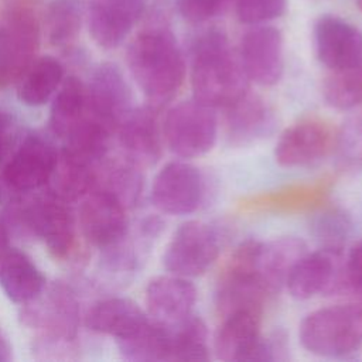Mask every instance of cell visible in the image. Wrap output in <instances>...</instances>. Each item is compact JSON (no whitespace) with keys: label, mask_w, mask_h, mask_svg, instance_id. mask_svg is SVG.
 <instances>
[{"label":"cell","mask_w":362,"mask_h":362,"mask_svg":"<svg viewBox=\"0 0 362 362\" xmlns=\"http://www.w3.org/2000/svg\"><path fill=\"white\" fill-rule=\"evenodd\" d=\"M126 62L148 105L156 109L168 103L185 79L184 54L163 21L146 27L130 41Z\"/></svg>","instance_id":"1"},{"label":"cell","mask_w":362,"mask_h":362,"mask_svg":"<svg viewBox=\"0 0 362 362\" xmlns=\"http://www.w3.org/2000/svg\"><path fill=\"white\" fill-rule=\"evenodd\" d=\"M192 98L214 109H225L249 90V79L222 30L201 33L191 44Z\"/></svg>","instance_id":"2"},{"label":"cell","mask_w":362,"mask_h":362,"mask_svg":"<svg viewBox=\"0 0 362 362\" xmlns=\"http://www.w3.org/2000/svg\"><path fill=\"white\" fill-rule=\"evenodd\" d=\"M303 348L324 358H346L362 346V304H335L307 314L298 325Z\"/></svg>","instance_id":"3"},{"label":"cell","mask_w":362,"mask_h":362,"mask_svg":"<svg viewBox=\"0 0 362 362\" xmlns=\"http://www.w3.org/2000/svg\"><path fill=\"white\" fill-rule=\"evenodd\" d=\"M262 240L246 239L239 243L222 269L214 291V304L225 317L240 310L260 311L272 297L259 270Z\"/></svg>","instance_id":"4"},{"label":"cell","mask_w":362,"mask_h":362,"mask_svg":"<svg viewBox=\"0 0 362 362\" xmlns=\"http://www.w3.org/2000/svg\"><path fill=\"white\" fill-rule=\"evenodd\" d=\"M4 218L40 238L55 257L68 256L74 246V215L68 202L52 191L31 201L20 202L8 214H4Z\"/></svg>","instance_id":"5"},{"label":"cell","mask_w":362,"mask_h":362,"mask_svg":"<svg viewBox=\"0 0 362 362\" xmlns=\"http://www.w3.org/2000/svg\"><path fill=\"white\" fill-rule=\"evenodd\" d=\"M225 239V232L218 225L187 221L167 243L163 264L171 274L187 279L202 276L218 259Z\"/></svg>","instance_id":"6"},{"label":"cell","mask_w":362,"mask_h":362,"mask_svg":"<svg viewBox=\"0 0 362 362\" xmlns=\"http://www.w3.org/2000/svg\"><path fill=\"white\" fill-rule=\"evenodd\" d=\"M163 140L177 157L195 158L212 150L218 139L215 109L194 98L171 106L161 124Z\"/></svg>","instance_id":"7"},{"label":"cell","mask_w":362,"mask_h":362,"mask_svg":"<svg viewBox=\"0 0 362 362\" xmlns=\"http://www.w3.org/2000/svg\"><path fill=\"white\" fill-rule=\"evenodd\" d=\"M41 25L34 11L14 3L0 17V89L17 82L37 58Z\"/></svg>","instance_id":"8"},{"label":"cell","mask_w":362,"mask_h":362,"mask_svg":"<svg viewBox=\"0 0 362 362\" xmlns=\"http://www.w3.org/2000/svg\"><path fill=\"white\" fill-rule=\"evenodd\" d=\"M24 308L23 322L54 342L74 341L79 329V305L69 286L51 284Z\"/></svg>","instance_id":"9"},{"label":"cell","mask_w":362,"mask_h":362,"mask_svg":"<svg viewBox=\"0 0 362 362\" xmlns=\"http://www.w3.org/2000/svg\"><path fill=\"white\" fill-rule=\"evenodd\" d=\"M208 194L206 178L191 163H167L151 185V202L163 214L188 215L199 209Z\"/></svg>","instance_id":"10"},{"label":"cell","mask_w":362,"mask_h":362,"mask_svg":"<svg viewBox=\"0 0 362 362\" xmlns=\"http://www.w3.org/2000/svg\"><path fill=\"white\" fill-rule=\"evenodd\" d=\"M238 55L249 82L272 86L281 79L284 44L276 27L257 24L249 28L240 38Z\"/></svg>","instance_id":"11"},{"label":"cell","mask_w":362,"mask_h":362,"mask_svg":"<svg viewBox=\"0 0 362 362\" xmlns=\"http://www.w3.org/2000/svg\"><path fill=\"white\" fill-rule=\"evenodd\" d=\"M342 264V250L320 247L313 253L307 252L293 266L284 286L296 300L344 293Z\"/></svg>","instance_id":"12"},{"label":"cell","mask_w":362,"mask_h":362,"mask_svg":"<svg viewBox=\"0 0 362 362\" xmlns=\"http://www.w3.org/2000/svg\"><path fill=\"white\" fill-rule=\"evenodd\" d=\"M132 89L120 71L112 62L96 66L86 86V112L113 133L133 109Z\"/></svg>","instance_id":"13"},{"label":"cell","mask_w":362,"mask_h":362,"mask_svg":"<svg viewBox=\"0 0 362 362\" xmlns=\"http://www.w3.org/2000/svg\"><path fill=\"white\" fill-rule=\"evenodd\" d=\"M79 225L85 239L100 250L127 238L126 206L106 189H92L79 209Z\"/></svg>","instance_id":"14"},{"label":"cell","mask_w":362,"mask_h":362,"mask_svg":"<svg viewBox=\"0 0 362 362\" xmlns=\"http://www.w3.org/2000/svg\"><path fill=\"white\" fill-rule=\"evenodd\" d=\"M318 61L329 71L362 65V33L349 21L334 16H320L313 28Z\"/></svg>","instance_id":"15"},{"label":"cell","mask_w":362,"mask_h":362,"mask_svg":"<svg viewBox=\"0 0 362 362\" xmlns=\"http://www.w3.org/2000/svg\"><path fill=\"white\" fill-rule=\"evenodd\" d=\"M58 151L47 137L31 133L4 167L3 178L14 191L28 192L45 185L54 173Z\"/></svg>","instance_id":"16"},{"label":"cell","mask_w":362,"mask_h":362,"mask_svg":"<svg viewBox=\"0 0 362 362\" xmlns=\"http://www.w3.org/2000/svg\"><path fill=\"white\" fill-rule=\"evenodd\" d=\"M334 134L321 120L307 119L287 127L274 147V158L286 168H307L322 161L332 150Z\"/></svg>","instance_id":"17"},{"label":"cell","mask_w":362,"mask_h":362,"mask_svg":"<svg viewBox=\"0 0 362 362\" xmlns=\"http://www.w3.org/2000/svg\"><path fill=\"white\" fill-rule=\"evenodd\" d=\"M147 0H90L86 21L92 40L105 49L119 47L146 11Z\"/></svg>","instance_id":"18"},{"label":"cell","mask_w":362,"mask_h":362,"mask_svg":"<svg viewBox=\"0 0 362 362\" xmlns=\"http://www.w3.org/2000/svg\"><path fill=\"white\" fill-rule=\"evenodd\" d=\"M151 105L133 107L117 127L124 157L140 167L154 165L163 153V132Z\"/></svg>","instance_id":"19"},{"label":"cell","mask_w":362,"mask_h":362,"mask_svg":"<svg viewBox=\"0 0 362 362\" xmlns=\"http://www.w3.org/2000/svg\"><path fill=\"white\" fill-rule=\"evenodd\" d=\"M225 110V132L230 144L247 146L270 136L277 124L273 107L262 96L246 92Z\"/></svg>","instance_id":"20"},{"label":"cell","mask_w":362,"mask_h":362,"mask_svg":"<svg viewBox=\"0 0 362 362\" xmlns=\"http://www.w3.org/2000/svg\"><path fill=\"white\" fill-rule=\"evenodd\" d=\"M262 313L240 310L223 317L214 337V352L226 362H253L262 339Z\"/></svg>","instance_id":"21"},{"label":"cell","mask_w":362,"mask_h":362,"mask_svg":"<svg viewBox=\"0 0 362 362\" xmlns=\"http://www.w3.org/2000/svg\"><path fill=\"white\" fill-rule=\"evenodd\" d=\"M197 288L187 277L177 274L157 276L146 287V305L150 318L164 325H174L192 314Z\"/></svg>","instance_id":"22"},{"label":"cell","mask_w":362,"mask_h":362,"mask_svg":"<svg viewBox=\"0 0 362 362\" xmlns=\"http://www.w3.org/2000/svg\"><path fill=\"white\" fill-rule=\"evenodd\" d=\"M150 318L132 300L110 297L95 303L86 314L85 324L89 329L123 339L140 329Z\"/></svg>","instance_id":"23"},{"label":"cell","mask_w":362,"mask_h":362,"mask_svg":"<svg viewBox=\"0 0 362 362\" xmlns=\"http://www.w3.org/2000/svg\"><path fill=\"white\" fill-rule=\"evenodd\" d=\"M0 286L17 304H28L45 287V279L33 260L17 249H10L0 262Z\"/></svg>","instance_id":"24"},{"label":"cell","mask_w":362,"mask_h":362,"mask_svg":"<svg viewBox=\"0 0 362 362\" xmlns=\"http://www.w3.org/2000/svg\"><path fill=\"white\" fill-rule=\"evenodd\" d=\"M307 253V245L297 236H280L269 242H262L259 252V270L274 296L286 284L293 266Z\"/></svg>","instance_id":"25"},{"label":"cell","mask_w":362,"mask_h":362,"mask_svg":"<svg viewBox=\"0 0 362 362\" xmlns=\"http://www.w3.org/2000/svg\"><path fill=\"white\" fill-rule=\"evenodd\" d=\"M62 81L64 66L57 58H35L17 81V98L27 106H41L57 92Z\"/></svg>","instance_id":"26"},{"label":"cell","mask_w":362,"mask_h":362,"mask_svg":"<svg viewBox=\"0 0 362 362\" xmlns=\"http://www.w3.org/2000/svg\"><path fill=\"white\" fill-rule=\"evenodd\" d=\"M167 327L170 331L168 362H205L211 358L208 328L201 317L189 314Z\"/></svg>","instance_id":"27"},{"label":"cell","mask_w":362,"mask_h":362,"mask_svg":"<svg viewBox=\"0 0 362 362\" xmlns=\"http://www.w3.org/2000/svg\"><path fill=\"white\" fill-rule=\"evenodd\" d=\"M52 192L64 201H76L90 192L96 184L93 165L78 158L68 150L58 153V160L51 175Z\"/></svg>","instance_id":"28"},{"label":"cell","mask_w":362,"mask_h":362,"mask_svg":"<svg viewBox=\"0 0 362 362\" xmlns=\"http://www.w3.org/2000/svg\"><path fill=\"white\" fill-rule=\"evenodd\" d=\"M86 115V86L76 76L62 81L49 110V127L58 137L65 139Z\"/></svg>","instance_id":"29"},{"label":"cell","mask_w":362,"mask_h":362,"mask_svg":"<svg viewBox=\"0 0 362 362\" xmlns=\"http://www.w3.org/2000/svg\"><path fill=\"white\" fill-rule=\"evenodd\" d=\"M120 355L132 362H168V327L150 318L140 329L117 341Z\"/></svg>","instance_id":"30"},{"label":"cell","mask_w":362,"mask_h":362,"mask_svg":"<svg viewBox=\"0 0 362 362\" xmlns=\"http://www.w3.org/2000/svg\"><path fill=\"white\" fill-rule=\"evenodd\" d=\"M85 13V0L49 1L42 18V30L48 42L54 47L69 45L81 31Z\"/></svg>","instance_id":"31"},{"label":"cell","mask_w":362,"mask_h":362,"mask_svg":"<svg viewBox=\"0 0 362 362\" xmlns=\"http://www.w3.org/2000/svg\"><path fill=\"white\" fill-rule=\"evenodd\" d=\"M100 182L102 189L113 194L126 208L139 204L144 187L141 167L127 157H116L105 161Z\"/></svg>","instance_id":"32"},{"label":"cell","mask_w":362,"mask_h":362,"mask_svg":"<svg viewBox=\"0 0 362 362\" xmlns=\"http://www.w3.org/2000/svg\"><path fill=\"white\" fill-rule=\"evenodd\" d=\"M351 215L339 206H327L310 219V233L324 249L342 250L352 232Z\"/></svg>","instance_id":"33"},{"label":"cell","mask_w":362,"mask_h":362,"mask_svg":"<svg viewBox=\"0 0 362 362\" xmlns=\"http://www.w3.org/2000/svg\"><path fill=\"white\" fill-rule=\"evenodd\" d=\"M322 96L337 110H351L362 102V65L331 71L322 85Z\"/></svg>","instance_id":"34"},{"label":"cell","mask_w":362,"mask_h":362,"mask_svg":"<svg viewBox=\"0 0 362 362\" xmlns=\"http://www.w3.org/2000/svg\"><path fill=\"white\" fill-rule=\"evenodd\" d=\"M335 165L346 174L362 170V117H348L334 136L332 150Z\"/></svg>","instance_id":"35"},{"label":"cell","mask_w":362,"mask_h":362,"mask_svg":"<svg viewBox=\"0 0 362 362\" xmlns=\"http://www.w3.org/2000/svg\"><path fill=\"white\" fill-rule=\"evenodd\" d=\"M235 6L240 23L257 25L281 17L287 8V0H235Z\"/></svg>","instance_id":"36"},{"label":"cell","mask_w":362,"mask_h":362,"mask_svg":"<svg viewBox=\"0 0 362 362\" xmlns=\"http://www.w3.org/2000/svg\"><path fill=\"white\" fill-rule=\"evenodd\" d=\"M233 0H175L181 17L199 24L223 14Z\"/></svg>","instance_id":"37"},{"label":"cell","mask_w":362,"mask_h":362,"mask_svg":"<svg viewBox=\"0 0 362 362\" xmlns=\"http://www.w3.org/2000/svg\"><path fill=\"white\" fill-rule=\"evenodd\" d=\"M344 293H354L362 297V240H358L349 249L342 264Z\"/></svg>","instance_id":"38"},{"label":"cell","mask_w":362,"mask_h":362,"mask_svg":"<svg viewBox=\"0 0 362 362\" xmlns=\"http://www.w3.org/2000/svg\"><path fill=\"white\" fill-rule=\"evenodd\" d=\"M16 134V120L10 112L0 109V161L7 154Z\"/></svg>","instance_id":"39"},{"label":"cell","mask_w":362,"mask_h":362,"mask_svg":"<svg viewBox=\"0 0 362 362\" xmlns=\"http://www.w3.org/2000/svg\"><path fill=\"white\" fill-rule=\"evenodd\" d=\"M10 249V225L3 215L0 216V262Z\"/></svg>","instance_id":"40"},{"label":"cell","mask_w":362,"mask_h":362,"mask_svg":"<svg viewBox=\"0 0 362 362\" xmlns=\"http://www.w3.org/2000/svg\"><path fill=\"white\" fill-rule=\"evenodd\" d=\"M10 351L11 349H10V345H8L7 339L0 335V362L10 359Z\"/></svg>","instance_id":"41"},{"label":"cell","mask_w":362,"mask_h":362,"mask_svg":"<svg viewBox=\"0 0 362 362\" xmlns=\"http://www.w3.org/2000/svg\"><path fill=\"white\" fill-rule=\"evenodd\" d=\"M358 6L362 8V0H358Z\"/></svg>","instance_id":"42"}]
</instances>
